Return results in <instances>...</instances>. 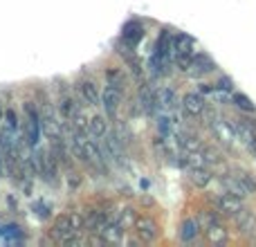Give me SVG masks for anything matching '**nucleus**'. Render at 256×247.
<instances>
[{
    "instance_id": "12",
    "label": "nucleus",
    "mask_w": 256,
    "mask_h": 247,
    "mask_svg": "<svg viewBox=\"0 0 256 247\" xmlns=\"http://www.w3.org/2000/svg\"><path fill=\"white\" fill-rule=\"evenodd\" d=\"M189 72L191 76H202V74H209V72H214V63L209 56H204V54H196L194 58H191V66H189Z\"/></svg>"
},
{
    "instance_id": "14",
    "label": "nucleus",
    "mask_w": 256,
    "mask_h": 247,
    "mask_svg": "<svg viewBox=\"0 0 256 247\" xmlns=\"http://www.w3.org/2000/svg\"><path fill=\"white\" fill-rule=\"evenodd\" d=\"M122 38H124V43H128L130 48H135V45L140 43L142 38H144V27H142V22H137V20L126 22Z\"/></svg>"
},
{
    "instance_id": "20",
    "label": "nucleus",
    "mask_w": 256,
    "mask_h": 247,
    "mask_svg": "<svg viewBox=\"0 0 256 247\" xmlns=\"http://www.w3.org/2000/svg\"><path fill=\"white\" fill-rule=\"evenodd\" d=\"M140 106L144 108L146 112H153L155 108H158V94L150 92V90L146 88V86L140 90Z\"/></svg>"
},
{
    "instance_id": "24",
    "label": "nucleus",
    "mask_w": 256,
    "mask_h": 247,
    "mask_svg": "<svg viewBox=\"0 0 256 247\" xmlns=\"http://www.w3.org/2000/svg\"><path fill=\"white\" fill-rule=\"evenodd\" d=\"M70 220H72V227H74L76 232H84V227H86V216L81 212H74V214H70Z\"/></svg>"
},
{
    "instance_id": "19",
    "label": "nucleus",
    "mask_w": 256,
    "mask_h": 247,
    "mask_svg": "<svg viewBox=\"0 0 256 247\" xmlns=\"http://www.w3.org/2000/svg\"><path fill=\"white\" fill-rule=\"evenodd\" d=\"M198 220H194V218H186L184 222H182L180 227V240L182 243H191V240H196V236H198Z\"/></svg>"
},
{
    "instance_id": "17",
    "label": "nucleus",
    "mask_w": 256,
    "mask_h": 247,
    "mask_svg": "<svg viewBox=\"0 0 256 247\" xmlns=\"http://www.w3.org/2000/svg\"><path fill=\"white\" fill-rule=\"evenodd\" d=\"M155 94H158V108H162V110H171V108H176L178 94H176L173 88H162Z\"/></svg>"
},
{
    "instance_id": "16",
    "label": "nucleus",
    "mask_w": 256,
    "mask_h": 247,
    "mask_svg": "<svg viewBox=\"0 0 256 247\" xmlns=\"http://www.w3.org/2000/svg\"><path fill=\"white\" fill-rule=\"evenodd\" d=\"M108 132V120L104 115H94L90 117L88 122V135L94 137V140H99V137H104Z\"/></svg>"
},
{
    "instance_id": "10",
    "label": "nucleus",
    "mask_w": 256,
    "mask_h": 247,
    "mask_svg": "<svg viewBox=\"0 0 256 247\" xmlns=\"http://www.w3.org/2000/svg\"><path fill=\"white\" fill-rule=\"evenodd\" d=\"M72 232H76V230L72 227L70 214H63V216H58L56 220L52 222V230H50V236H52L54 240H61V238H66L68 234H72Z\"/></svg>"
},
{
    "instance_id": "3",
    "label": "nucleus",
    "mask_w": 256,
    "mask_h": 247,
    "mask_svg": "<svg viewBox=\"0 0 256 247\" xmlns=\"http://www.w3.org/2000/svg\"><path fill=\"white\" fill-rule=\"evenodd\" d=\"M122 99H124V94H122L120 86L106 84V88H104V92H102V108H104V112H106V117H117Z\"/></svg>"
},
{
    "instance_id": "13",
    "label": "nucleus",
    "mask_w": 256,
    "mask_h": 247,
    "mask_svg": "<svg viewBox=\"0 0 256 247\" xmlns=\"http://www.w3.org/2000/svg\"><path fill=\"white\" fill-rule=\"evenodd\" d=\"M222 186H225V191L238 196V198H248V196H252L248 191V186L238 180V176H236V173H227V176L222 178Z\"/></svg>"
},
{
    "instance_id": "25",
    "label": "nucleus",
    "mask_w": 256,
    "mask_h": 247,
    "mask_svg": "<svg viewBox=\"0 0 256 247\" xmlns=\"http://www.w3.org/2000/svg\"><path fill=\"white\" fill-rule=\"evenodd\" d=\"M202 155H204V162H207V166H214V164L220 162V158H218V153H216L214 148H207V146H204V148H202Z\"/></svg>"
},
{
    "instance_id": "11",
    "label": "nucleus",
    "mask_w": 256,
    "mask_h": 247,
    "mask_svg": "<svg viewBox=\"0 0 256 247\" xmlns=\"http://www.w3.org/2000/svg\"><path fill=\"white\" fill-rule=\"evenodd\" d=\"M186 171H189L191 184H196L198 189H204V186H209V184H212V180H214L209 166H189Z\"/></svg>"
},
{
    "instance_id": "23",
    "label": "nucleus",
    "mask_w": 256,
    "mask_h": 247,
    "mask_svg": "<svg viewBox=\"0 0 256 247\" xmlns=\"http://www.w3.org/2000/svg\"><path fill=\"white\" fill-rule=\"evenodd\" d=\"M234 173H236V176H238V180L243 182L245 186H248V191H250V194H254V191H256V180H254V176H252V173H248V171H234Z\"/></svg>"
},
{
    "instance_id": "8",
    "label": "nucleus",
    "mask_w": 256,
    "mask_h": 247,
    "mask_svg": "<svg viewBox=\"0 0 256 247\" xmlns=\"http://www.w3.org/2000/svg\"><path fill=\"white\" fill-rule=\"evenodd\" d=\"M182 110L189 117H202L204 110H207V102L202 99L200 92H186L182 97Z\"/></svg>"
},
{
    "instance_id": "6",
    "label": "nucleus",
    "mask_w": 256,
    "mask_h": 247,
    "mask_svg": "<svg viewBox=\"0 0 256 247\" xmlns=\"http://www.w3.org/2000/svg\"><path fill=\"white\" fill-rule=\"evenodd\" d=\"M135 232H137V238H140L142 243H153V240H158V236H160L158 222H155L153 218H148V216L137 218L135 220Z\"/></svg>"
},
{
    "instance_id": "18",
    "label": "nucleus",
    "mask_w": 256,
    "mask_h": 247,
    "mask_svg": "<svg viewBox=\"0 0 256 247\" xmlns=\"http://www.w3.org/2000/svg\"><path fill=\"white\" fill-rule=\"evenodd\" d=\"M58 110H61L63 120H72L76 115V110H79V104H76V99L72 94H63L61 104H58Z\"/></svg>"
},
{
    "instance_id": "1",
    "label": "nucleus",
    "mask_w": 256,
    "mask_h": 247,
    "mask_svg": "<svg viewBox=\"0 0 256 247\" xmlns=\"http://www.w3.org/2000/svg\"><path fill=\"white\" fill-rule=\"evenodd\" d=\"M204 115H207V120H209L207 124L212 126L214 135H216V140L222 144V148H227V150H236V142H238V137H236L234 126H232V124L227 122V120L212 115V112H207V110H204Z\"/></svg>"
},
{
    "instance_id": "5",
    "label": "nucleus",
    "mask_w": 256,
    "mask_h": 247,
    "mask_svg": "<svg viewBox=\"0 0 256 247\" xmlns=\"http://www.w3.org/2000/svg\"><path fill=\"white\" fill-rule=\"evenodd\" d=\"M216 209H218V214H222V216L234 218L236 214L243 209V198L230 194V191H222V194L216 198Z\"/></svg>"
},
{
    "instance_id": "4",
    "label": "nucleus",
    "mask_w": 256,
    "mask_h": 247,
    "mask_svg": "<svg viewBox=\"0 0 256 247\" xmlns=\"http://www.w3.org/2000/svg\"><path fill=\"white\" fill-rule=\"evenodd\" d=\"M230 124L234 126L236 137H238L240 144H243L245 148H250L252 153H256V124L248 122V120H232Z\"/></svg>"
},
{
    "instance_id": "7",
    "label": "nucleus",
    "mask_w": 256,
    "mask_h": 247,
    "mask_svg": "<svg viewBox=\"0 0 256 247\" xmlns=\"http://www.w3.org/2000/svg\"><path fill=\"white\" fill-rule=\"evenodd\" d=\"M204 236L212 245H225L227 243V230L216 216H207L204 222Z\"/></svg>"
},
{
    "instance_id": "21",
    "label": "nucleus",
    "mask_w": 256,
    "mask_h": 247,
    "mask_svg": "<svg viewBox=\"0 0 256 247\" xmlns=\"http://www.w3.org/2000/svg\"><path fill=\"white\" fill-rule=\"evenodd\" d=\"M234 104L240 108V110H245V112H256V106L252 104V99H250L248 94H243V92H236L234 94Z\"/></svg>"
},
{
    "instance_id": "22",
    "label": "nucleus",
    "mask_w": 256,
    "mask_h": 247,
    "mask_svg": "<svg viewBox=\"0 0 256 247\" xmlns=\"http://www.w3.org/2000/svg\"><path fill=\"white\" fill-rule=\"evenodd\" d=\"M58 243H61L63 247H74V245H84L86 238L81 236V232H72V234H68L66 238H61Z\"/></svg>"
},
{
    "instance_id": "9",
    "label": "nucleus",
    "mask_w": 256,
    "mask_h": 247,
    "mask_svg": "<svg viewBox=\"0 0 256 247\" xmlns=\"http://www.w3.org/2000/svg\"><path fill=\"white\" fill-rule=\"evenodd\" d=\"M234 222H236V227H238V234L248 236V238H252L256 234V216L252 212H248V209H240L234 216Z\"/></svg>"
},
{
    "instance_id": "15",
    "label": "nucleus",
    "mask_w": 256,
    "mask_h": 247,
    "mask_svg": "<svg viewBox=\"0 0 256 247\" xmlns=\"http://www.w3.org/2000/svg\"><path fill=\"white\" fill-rule=\"evenodd\" d=\"M79 92H81V97H84V102L88 104V106H97V104L102 102V94H99L97 86H94V81H90V79L81 81V84H79Z\"/></svg>"
},
{
    "instance_id": "2",
    "label": "nucleus",
    "mask_w": 256,
    "mask_h": 247,
    "mask_svg": "<svg viewBox=\"0 0 256 247\" xmlns=\"http://www.w3.org/2000/svg\"><path fill=\"white\" fill-rule=\"evenodd\" d=\"M25 115H27V135H25V140L32 148H36L38 142H40V132H43V120H40L38 108H36L32 102L25 104Z\"/></svg>"
}]
</instances>
